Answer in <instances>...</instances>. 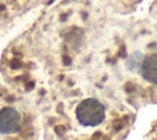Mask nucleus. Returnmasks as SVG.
Returning <instances> with one entry per match:
<instances>
[{"mask_svg":"<svg viewBox=\"0 0 157 140\" xmlns=\"http://www.w3.org/2000/svg\"><path fill=\"white\" fill-rule=\"evenodd\" d=\"M144 59H145V55L141 52L136 50V52L131 53L128 56V59L125 60V66H126V69L129 71L135 72V74H140V70H141V65H142Z\"/></svg>","mask_w":157,"mask_h":140,"instance_id":"obj_4","label":"nucleus"},{"mask_svg":"<svg viewBox=\"0 0 157 140\" xmlns=\"http://www.w3.org/2000/svg\"><path fill=\"white\" fill-rule=\"evenodd\" d=\"M140 74L147 82L157 85V54L145 56Z\"/></svg>","mask_w":157,"mask_h":140,"instance_id":"obj_3","label":"nucleus"},{"mask_svg":"<svg viewBox=\"0 0 157 140\" xmlns=\"http://www.w3.org/2000/svg\"><path fill=\"white\" fill-rule=\"evenodd\" d=\"M104 118L105 108L96 98H86L76 107V119L83 126H97Z\"/></svg>","mask_w":157,"mask_h":140,"instance_id":"obj_1","label":"nucleus"},{"mask_svg":"<svg viewBox=\"0 0 157 140\" xmlns=\"http://www.w3.org/2000/svg\"><path fill=\"white\" fill-rule=\"evenodd\" d=\"M21 114L13 107H4L0 109V134L7 135L20 130Z\"/></svg>","mask_w":157,"mask_h":140,"instance_id":"obj_2","label":"nucleus"}]
</instances>
